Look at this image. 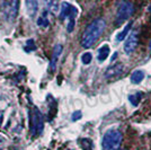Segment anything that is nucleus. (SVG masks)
<instances>
[{
  "mask_svg": "<svg viewBox=\"0 0 151 150\" xmlns=\"http://www.w3.org/2000/svg\"><path fill=\"white\" fill-rule=\"evenodd\" d=\"M62 50H63V46L61 44H56L54 49H53V54H52V59H51V63H50V67H51V70L52 71L55 70L56 62H58L60 55L62 53Z\"/></svg>",
  "mask_w": 151,
  "mask_h": 150,
  "instance_id": "1a4fd4ad",
  "label": "nucleus"
},
{
  "mask_svg": "<svg viewBox=\"0 0 151 150\" xmlns=\"http://www.w3.org/2000/svg\"><path fill=\"white\" fill-rule=\"evenodd\" d=\"M2 118H4V114H2V112H0V125L2 124Z\"/></svg>",
  "mask_w": 151,
  "mask_h": 150,
  "instance_id": "4be33fe9",
  "label": "nucleus"
},
{
  "mask_svg": "<svg viewBox=\"0 0 151 150\" xmlns=\"http://www.w3.org/2000/svg\"><path fill=\"white\" fill-rule=\"evenodd\" d=\"M25 50H26L27 52H29V50H31V51L36 50V45H35V43H34V41H33V39H28V41L26 42V46H25Z\"/></svg>",
  "mask_w": 151,
  "mask_h": 150,
  "instance_id": "6ab92c4d",
  "label": "nucleus"
},
{
  "mask_svg": "<svg viewBox=\"0 0 151 150\" xmlns=\"http://www.w3.org/2000/svg\"><path fill=\"white\" fill-rule=\"evenodd\" d=\"M105 28H106V22L103 18H97L94 22H91L82 34L81 46L85 49H89L93 46L98 41V39L102 36Z\"/></svg>",
  "mask_w": 151,
  "mask_h": 150,
  "instance_id": "f257e3e1",
  "label": "nucleus"
},
{
  "mask_svg": "<svg viewBox=\"0 0 151 150\" xmlns=\"http://www.w3.org/2000/svg\"><path fill=\"white\" fill-rule=\"evenodd\" d=\"M133 13H134V6L132 2H130V1L121 2L117 8V11H116V16H115L116 26H119L124 22H126L127 19L133 15Z\"/></svg>",
  "mask_w": 151,
  "mask_h": 150,
  "instance_id": "20e7f679",
  "label": "nucleus"
},
{
  "mask_svg": "<svg viewBox=\"0 0 151 150\" xmlns=\"http://www.w3.org/2000/svg\"><path fill=\"white\" fill-rule=\"evenodd\" d=\"M0 143H1V141H0Z\"/></svg>",
  "mask_w": 151,
  "mask_h": 150,
  "instance_id": "b1692460",
  "label": "nucleus"
},
{
  "mask_svg": "<svg viewBox=\"0 0 151 150\" xmlns=\"http://www.w3.org/2000/svg\"><path fill=\"white\" fill-rule=\"evenodd\" d=\"M27 13L31 18H34L39 11V0H25Z\"/></svg>",
  "mask_w": 151,
  "mask_h": 150,
  "instance_id": "9d476101",
  "label": "nucleus"
},
{
  "mask_svg": "<svg viewBox=\"0 0 151 150\" xmlns=\"http://www.w3.org/2000/svg\"><path fill=\"white\" fill-rule=\"evenodd\" d=\"M123 141V135L119 130L112 129L104 134L102 146L103 150H119Z\"/></svg>",
  "mask_w": 151,
  "mask_h": 150,
  "instance_id": "f03ea898",
  "label": "nucleus"
},
{
  "mask_svg": "<svg viewBox=\"0 0 151 150\" xmlns=\"http://www.w3.org/2000/svg\"><path fill=\"white\" fill-rule=\"evenodd\" d=\"M110 46L107 45V44H105L103 45L102 47H99V50H98V53H97V59H98V61L99 62H103L105 61L106 59H107V56L110 55Z\"/></svg>",
  "mask_w": 151,
  "mask_h": 150,
  "instance_id": "9b49d317",
  "label": "nucleus"
},
{
  "mask_svg": "<svg viewBox=\"0 0 151 150\" xmlns=\"http://www.w3.org/2000/svg\"><path fill=\"white\" fill-rule=\"evenodd\" d=\"M19 0H2V11L9 22H13L18 15Z\"/></svg>",
  "mask_w": 151,
  "mask_h": 150,
  "instance_id": "39448f33",
  "label": "nucleus"
},
{
  "mask_svg": "<svg viewBox=\"0 0 151 150\" xmlns=\"http://www.w3.org/2000/svg\"><path fill=\"white\" fill-rule=\"evenodd\" d=\"M117 56V53H115V54L113 55V58H112V60H115V58Z\"/></svg>",
  "mask_w": 151,
  "mask_h": 150,
  "instance_id": "5701e85b",
  "label": "nucleus"
},
{
  "mask_svg": "<svg viewBox=\"0 0 151 150\" xmlns=\"http://www.w3.org/2000/svg\"><path fill=\"white\" fill-rule=\"evenodd\" d=\"M131 27H132V23L126 24V25L124 26V28L116 35V41H117V42H122L123 39H125L127 35H129L130 31H131Z\"/></svg>",
  "mask_w": 151,
  "mask_h": 150,
  "instance_id": "ddd939ff",
  "label": "nucleus"
},
{
  "mask_svg": "<svg viewBox=\"0 0 151 150\" xmlns=\"http://www.w3.org/2000/svg\"><path fill=\"white\" fill-rule=\"evenodd\" d=\"M81 118H82V114H81V112H80V111H76V112L72 114L71 120H72V121H78V120H80Z\"/></svg>",
  "mask_w": 151,
  "mask_h": 150,
  "instance_id": "aec40b11",
  "label": "nucleus"
},
{
  "mask_svg": "<svg viewBox=\"0 0 151 150\" xmlns=\"http://www.w3.org/2000/svg\"><path fill=\"white\" fill-rule=\"evenodd\" d=\"M80 144L84 150H91V141L89 139H82L80 141Z\"/></svg>",
  "mask_w": 151,
  "mask_h": 150,
  "instance_id": "a211bd4d",
  "label": "nucleus"
},
{
  "mask_svg": "<svg viewBox=\"0 0 151 150\" xmlns=\"http://www.w3.org/2000/svg\"><path fill=\"white\" fill-rule=\"evenodd\" d=\"M139 44V34L136 31H133L130 33V35L127 36L126 41L124 43V52L127 55L132 54L135 51V49Z\"/></svg>",
  "mask_w": 151,
  "mask_h": 150,
  "instance_id": "423d86ee",
  "label": "nucleus"
},
{
  "mask_svg": "<svg viewBox=\"0 0 151 150\" xmlns=\"http://www.w3.org/2000/svg\"><path fill=\"white\" fill-rule=\"evenodd\" d=\"M37 25L42 26V27H48V19L46 18V11L43 13V15L37 19Z\"/></svg>",
  "mask_w": 151,
  "mask_h": 150,
  "instance_id": "dca6fc26",
  "label": "nucleus"
},
{
  "mask_svg": "<svg viewBox=\"0 0 151 150\" xmlns=\"http://www.w3.org/2000/svg\"><path fill=\"white\" fill-rule=\"evenodd\" d=\"M78 14V10L74 6L70 5L69 2H62L61 5V11H60V18L63 20L67 17L69 19H76V16Z\"/></svg>",
  "mask_w": 151,
  "mask_h": 150,
  "instance_id": "0eeeda50",
  "label": "nucleus"
},
{
  "mask_svg": "<svg viewBox=\"0 0 151 150\" xmlns=\"http://www.w3.org/2000/svg\"><path fill=\"white\" fill-rule=\"evenodd\" d=\"M43 1H44L46 10L54 13V14L58 11V0H43Z\"/></svg>",
  "mask_w": 151,
  "mask_h": 150,
  "instance_id": "4468645a",
  "label": "nucleus"
},
{
  "mask_svg": "<svg viewBox=\"0 0 151 150\" xmlns=\"http://www.w3.org/2000/svg\"><path fill=\"white\" fill-rule=\"evenodd\" d=\"M29 130L32 137H36L42 133L44 129V118L43 114L37 107H34L31 113V118H29Z\"/></svg>",
  "mask_w": 151,
  "mask_h": 150,
  "instance_id": "7ed1b4c3",
  "label": "nucleus"
},
{
  "mask_svg": "<svg viewBox=\"0 0 151 150\" xmlns=\"http://www.w3.org/2000/svg\"><path fill=\"white\" fill-rule=\"evenodd\" d=\"M143 78H144V72L142 70H134L131 75V82L138 85L142 81Z\"/></svg>",
  "mask_w": 151,
  "mask_h": 150,
  "instance_id": "f8f14e48",
  "label": "nucleus"
},
{
  "mask_svg": "<svg viewBox=\"0 0 151 150\" xmlns=\"http://www.w3.org/2000/svg\"><path fill=\"white\" fill-rule=\"evenodd\" d=\"M81 60H82L84 64H89V63L91 62V60H93V55H91V53H89V52H86V53L82 54Z\"/></svg>",
  "mask_w": 151,
  "mask_h": 150,
  "instance_id": "f3484780",
  "label": "nucleus"
},
{
  "mask_svg": "<svg viewBox=\"0 0 151 150\" xmlns=\"http://www.w3.org/2000/svg\"><path fill=\"white\" fill-rule=\"evenodd\" d=\"M74 28V19H69V23H68V26H67V31L68 33H71Z\"/></svg>",
  "mask_w": 151,
  "mask_h": 150,
  "instance_id": "412c9836",
  "label": "nucleus"
},
{
  "mask_svg": "<svg viewBox=\"0 0 151 150\" xmlns=\"http://www.w3.org/2000/svg\"><path fill=\"white\" fill-rule=\"evenodd\" d=\"M123 71H124V65H123V63L117 62V63H115V64H113V65H111V67H108L107 70L105 71L104 76H105V78H114V77L119 76Z\"/></svg>",
  "mask_w": 151,
  "mask_h": 150,
  "instance_id": "6e6552de",
  "label": "nucleus"
},
{
  "mask_svg": "<svg viewBox=\"0 0 151 150\" xmlns=\"http://www.w3.org/2000/svg\"><path fill=\"white\" fill-rule=\"evenodd\" d=\"M141 97H142V96H141L140 93L135 95H130V96H129V101H130V103H131L133 106H138L140 99H141Z\"/></svg>",
  "mask_w": 151,
  "mask_h": 150,
  "instance_id": "2eb2a0df",
  "label": "nucleus"
}]
</instances>
